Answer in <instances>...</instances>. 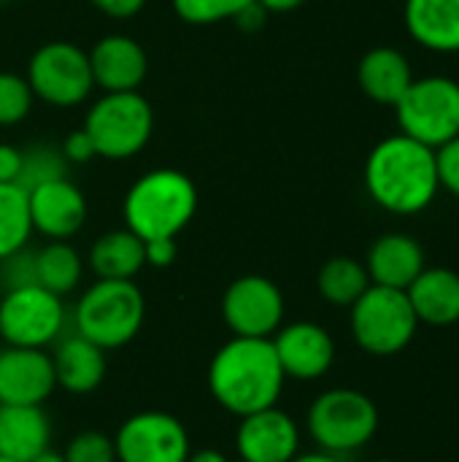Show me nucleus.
Here are the masks:
<instances>
[{
    "instance_id": "nucleus-1",
    "label": "nucleus",
    "mask_w": 459,
    "mask_h": 462,
    "mask_svg": "<svg viewBox=\"0 0 459 462\" xmlns=\"http://www.w3.org/2000/svg\"><path fill=\"white\" fill-rule=\"evenodd\" d=\"M365 189L390 214L414 217L427 211L441 189L436 149L403 133L379 141L365 160Z\"/></svg>"
},
{
    "instance_id": "nucleus-2",
    "label": "nucleus",
    "mask_w": 459,
    "mask_h": 462,
    "mask_svg": "<svg viewBox=\"0 0 459 462\" xmlns=\"http://www.w3.org/2000/svg\"><path fill=\"white\" fill-rule=\"evenodd\" d=\"M284 371L271 338H230L208 365V390L214 401L241 417L271 409L284 393Z\"/></svg>"
},
{
    "instance_id": "nucleus-3",
    "label": "nucleus",
    "mask_w": 459,
    "mask_h": 462,
    "mask_svg": "<svg viewBox=\"0 0 459 462\" xmlns=\"http://www.w3.org/2000/svg\"><path fill=\"white\" fill-rule=\"evenodd\" d=\"M197 211L195 181L176 168L143 173L124 195V227L138 238H176Z\"/></svg>"
},
{
    "instance_id": "nucleus-4",
    "label": "nucleus",
    "mask_w": 459,
    "mask_h": 462,
    "mask_svg": "<svg viewBox=\"0 0 459 462\" xmlns=\"http://www.w3.org/2000/svg\"><path fill=\"white\" fill-rule=\"evenodd\" d=\"M146 300L135 282L97 279L76 303V333L100 349H119L130 344L143 325Z\"/></svg>"
},
{
    "instance_id": "nucleus-5",
    "label": "nucleus",
    "mask_w": 459,
    "mask_h": 462,
    "mask_svg": "<svg viewBox=\"0 0 459 462\" xmlns=\"http://www.w3.org/2000/svg\"><path fill=\"white\" fill-rule=\"evenodd\" d=\"M306 428L322 452L341 457L371 444L379 430V409L365 393L335 387L311 403Z\"/></svg>"
},
{
    "instance_id": "nucleus-6",
    "label": "nucleus",
    "mask_w": 459,
    "mask_h": 462,
    "mask_svg": "<svg viewBox=\"0 0 459 462\" xmlns=\"http://www.w3.org/2000/svg\"><path fill=\"white\" fill-rule=\"evenodd\" d=\"M349 325L357 346L376 357H392L403 352L419 328L406 290H390L371 284L352 306Z\"/></svg>"
},
{
    "instance_id": "nucleus-7",
    "label": "nucleus",
    "mask_w": 459,
    "mask_h": 462,
    "mask_svg": "<svg viewBox=\"0 0 459 462\" xmlns=\"http://www.w3.org/2000/svg\"><path fill=\"white\" fill-rule=\"evenodd\" d=\"M84 130L89 133L97 157L130 160L151 141L154 111L138 89L103 92V97L87 111Z\"/></svg>"
},
{
    "instance_id": "nucleus-8",
    "label": "nucleus",
    "mask_w": 459,
    "mask_h": 462,
    "mask_svg": "<svg viewBox=\"0 0 459 462\" xmlns=\"http://www.w3.org/2000/svg\"><path fill=\"white\" fill-rule=\"evenodd\" d=\"M400 133L438 149L459 135V81L449 76L414 79L395 103Z\"/></svg>"
},
{
    "instance_id": "nucleus-9",
    "label": "nucleus",
    "mask_w": 459,
    "mask_h": 462,
    "mask_svg": "<svg viewBox=\"0 0 459 462\" xmlns=\"http://www.w3.org/2000/svg\"><path fill=\"white\" fill-rule=\"evenodd\" d=\"M65 303L41 284H22L5 290L0 298V338L5 346L43 349L62 336Z\"/></svg>"
},
{
    "instance_id": "nucleus-10",
    "label": "nucleus",
    "mask_w": 459,
    "mask_h": 462,
    "mask_svg": "<svg viewBox=\"0 0 459 462\" xmlns=\"http://www.w3.org/2000/svg\"><path fill=\"white\" fill-rule=\"evenodd\" d=\"M24 79L38 100L57 106V108L78 106L95 89L89 54L70 41L43 43L30 57Z\"/></svg>"
},
{
    "instance_id": "nucleus-11",
    "label": "nucleus",
    "mask_w": 459,
    "mask_h": 462,
    "mask_svg": "<svg viewBox=\"0 0 459 462\" xmlns=\"http://www.w3.org/2000/svg\"><path fill=\"white\" fill-rule=\"evenodd\" d=\"M116 462H187L189 433L168 411H141L127 417L114 436Z\"/></svg>"
},
{
    "instance_id": "nucleus-12",
    "label": "nucleus",
    "mask_w": 459,
    "mask_h": 462,
    "mask_svg": "<svg viewBox=\"0 0 459 462\" xmlns=\"http://www.w3.org/2000/svg\"><path fill=\"white\" fill-rule=\"evenodd\" d=\"M281 290L257 273L235 279L222 298V317L233 336L241 338H271L284 322Z\"/></svg>"
},
{
    "instance_id": "nucleus-13",
    "label": "nucleus",
    "mask_w": 459,
    "mask_h": 462,
    "mask_svg": "<svg viewBox=\"0 0 459 462\" xmlns=\"http://www.w3.org/2000/svg\"><path fill=\"white\" fill-rule=\"evenodd\" d=\"M271 344L284 376L295 382L322 379L335 363V341L317 322H292L279 328Z\"/></svg>"
},
{
    "instance_id": "nucleus-14",
    "label": "nucleus",
    "mask_w": 459,
    "mask_h": 462,
    "mask_svg": "<svg viewBox=\"0 0 459 462\" xmlns=\"http://www.w3.org/2000/svg\"><path fill=\"white\" fill-rule=\"evenodd\" d=\"M235 449L243 462H289L300 455V428L279 406L241 417Z\"/></svg>"
},
{
    "instance_id": "nucleus-15",
    "label": "nucleus",
    "mask_w": 459,
    "mask_h": 462,
    "mask_svg": "<svg viewBox=\"0 0 459 462\" xmlns=\"http://www.w3.org/2000/svg\"><path fill=\"white\" fill-rule=\"evenodd\" d=\"M27 206L32 233L49 241L73 238L87 222V198L68 176L27 189Z\"/></svg>"
},
{
    "instance_id": "nucleus-16",
    "label": "nucleus",
    "mask_w": 459,
    "mask_h": 462,
    "mask_svg": "<svg viewBox=\"0 0 459 462\" xmlns=\"http://www.w3.org/2000/svg\"><path fill=\"white\" fill-rule=\"evenodd\" d=\"M54 387L51 357L43 349H0V406H41Z\"/></svg>"
},
{
    "instance_id": "nucleus-17",
    "label": "nucleus",
    "mask_w": 459,
    "mask_h": 462,
    "mask_svg": "<svg viewBox=\"0 0 459 462\" xmlns=\"http://www.w3.org/2000/svg\"><path fill=\"white\" fill-rule=\"evenodd\" d=\"M89 54L95 87L103 92H133L143 84L149 60L143 46L122 32L103 35Z\"/></svg>"
},
{
    "instance_id": "nucleus-18",
    "label": "nucleus",
    "mask_w": 459,
    "mask_h": 462,
    "mask_svg": "<svg viewBox=\"0 0 459 462\" xmlns=\"http://www.w3.org/2000/svg\"><path fill=\"white\" fill-rule=\"evenodd\" d=\"M425 249L414 236L387 233L376 238L365 257L371 284L390 290H409L411 282L425 271Z\"/></svg>"
},
{
    "instance_id": "nucleus-19",
    "label": "nucleus",
    "mask_w": 459,
    "mask_h": 462,
    "mask_svg": "<svg viewBox=\"0 0 459 462\" xmlns=\"http://www.w3.org/2000/svg\"><path fill=\"white\" fill-rule=\"evenodd\" d=\"M403 22L422 49L459 54V0H406Z\"/></svg>"
},
{
    "instance_id": "nucleus-20",
    "label": "nucleus",
    "mask_w": 459,
    "mask_h": 462,
    "mask_svg": "<svg viewBox=\"0 0 459 462\" xmlns=\"http://www.w3.org/2000/svg\"><path fill=\"white\" fill-rule=\"evenodd\" d=\"M51 368H54L57 387H62L73 395L95 393L103 384L106 371H108L106 349H100L97 344L73 333L57 344V349L51 355Z\"/></svg>"
},
{
    "instance_id": "nucleus-21",
    "label": "nucleus",
    "mask_w": 459,
    "mask_h": 462,
    "mask_svg": "<svg viewBox=\"0 0 459 462\" xmlns=\"http://www.w3.org/2000/svg\"><path fill=\"white\" fill-rule=\"evenodd\" d=\"M360 89L379 106L395 108V103L403 97V92L411 87L414 73L409 57L395 46H376L371 49L357 68Z\"/></svg>"
},
{
    "instance_id": "nucleus-22",
    "label": "nucleus",
    "mask_w": 459,
    "mask_h": 462,
    "mask_svg": "<svg viewBox=\"0 0 459 462\" xmlns=\"http://www.w3.org/2000/svg\"><path fill=\"white\" fill-rule=\"evenodd\" d=\"M419 322L446 328L459 322V273L452 268H425L406 290Z\"/></svg>"
},
{
    "instance_id": "nucleus-23",
    "label": "nucleus",
    "mask_w": 459,
    "mask_h": 462,
    "mask_svg": "<svg viewBox=\"0 0 459 462\" xmlns=\"http://www.w3.org/2000/svg\"><path fill=\"white\" fill-rule=\"evenodd\" d=\"M51 422L41 406H0V455L30 462L49 449Z\"/></svg>"
},
{
    "instance_id": "nucleus-24",
    "label": "nucleus",
    "mask_w": 459,
    "mask_h": 462,
    "mask_svg": "<svg viewBox=\"0 0 459 462\" xmlns=\"http://www.w3.org/2000/svg\"><path fill=\"white\" fill-rule=\"evenodd\" d=\"M143 265H146L143 238H138L127 227L103 233L89 249V268L95 271L97 279L133 282Z\"/></svg>"
},
{
    "instance_id": "nucleus-25",
    "label": "nucleus",
    "mask_w": 459,
    "mask_h": 462,
    "mask_svg": "<svg viewBox=\"0 0 459 462\" xmlns=\"http://www.w3.org/2000/svg\"><path fill=\"white\" fill-rule=\"evenodd\" d=\"M32 271L35 284L65 298L81 284L84 263L81 254L68 241H49L43 249L32 252Z\"/></svg>"
},
{
    "instance_id": "nucleus-26",
    "label": "nucleus",
    "mask_w": 459,
    "mask_h": 462,
    "mask_svg": "<svg viewBox=\"0 0 459 462\" xmlns=\"http://www.w3.org/2000/svg\"><path fill=\"white\" fill-rule=\"evenodd\" d=\"M368 287H371V276L365 271V263L354 257H333L322 265L317 276L319 295L333 306L349 309Z\"/></svg>"
},
{
    "instance_id": "nucleus-27",
    "label": "nucleus",
    "mask_w": 459,
    "mask_h": 462,
    "mask_svg": "<svg viewBox=\"0 0 459 462\" xmlns=\"http://www.w3.org/2000/svg\"><path fill=\"white\" fill-rule=\"evenodd\" d=\"M32 236L27 189L19 184H0V263L27 246Z\"/></svg>"
},
{
    "instance_id": "nucleus-28",
    "label": "nucleus",
    "mask_w": 459,
    "mask_h": 462,
    "mask_svg": "<svg viewBox=\"0 0 459 462\" xmlns=\"http://www.w3.org/2000/svg\"><path fill=\"white\" fill-rule=\"evenodd\" d=\"M68 160L62 154L60 146L51 143H32L27 149H22V171H19V187L22 189H32L38 184L54 181V179H65L68 176Z\"/></svg>"
},
{
    "instance_id": "nucleus-29",
    "label": "nucleus",
    "mask_w": 459,
    "mask_h": 462,
    "mask_svg": "<svg viewBox=\"0 0 459 462\" xmlns=\"http://www.w3.org/2000/svg\"><path fill=\"white\" fill-rule=\"evenodd\" d=\"M32 100L35 95L24 76L0 70V125L3 127L19 125L22 119H27V114L32 111Z\"/></svg>"
},
{
    "instance_id": "nucleus-30",
    "label": "nucleus",
    "mask_w": 459,
    "mask_h": 462,
    "mask_svg": "<svg viewBox=\"0 0 459 462\" xmlns=\"http://www.w3.org/2000/svg\"><path fill=\"white\" fill-rule=\"evenodd\" d=\"M252 0H173V11L189 24H216L233 19Z\"/></svg>"
},
{
    "instance_id": "nucleus-31",
    "label": "nucleus",
    "mask_w": 459,
    "mask_h": 462,
    "mask_svg": "<svg viewBox=\"0 0 459 462\" xmlns=\"http://www.w3.org/2000/svg\"><path fill=\"white\" fill-rule=\"evenodd\" d=\"M65 462H116L114 439L100 430H84L68 444Z\"/></svg>"
},
{
    "instance_id": "nucleus-32",
    "label": "nucleus",
    "mask_w": 459,
    "mask_h": 462,
    "mask_svg": "<svg viewBox=\"0 0 459 462\" xmlns=\"http://www.w3.org/2000/svg\"><path fill=\"white\" fill-rule=\"evenodd\" d=\"M436 168L441 189H446L459 200V135L436 149Z\"/></svg>"
},
{
    "instance_id": "nucleus-33",
    "label": "nucleus",
    "mask_w": 459,
    "mask_h": 462,
    "mask_svg": "<svg viewBox=\"0 0 459 462\" xmlns=\"http://www.w3.org/2000/svg\"><path fill=\"white\" fill-rule=\"evenodd\" d=\"M60 149H62L65 160L73 162V165H81V162H89L92 157H97L95 143H92V138H89V133H87L84 127L73 130V133L62 141Z\"/></svg>"
},
{
    "instance_id": "nucleus-34",
    "label": "nucleus",
    "mask_w": 459,
    "mask_h": 462,
    "mask_svg": "<svg viewBox=\"0 0 459 462\" xmlns=\"http://www.w3.org/2000/svg\"><path fill=\"white\" fill-rule=\"evenodd\" d=\"M143 252H146V265L168 268L176 260L179 246H176V238H151V241H143Z\"/></svg>"
},
{
    "instance_id": "nucleus-35",
    "label": "nucleus",
    "mask_w": 459,
    "mask_h": 462,
    "mask_svg": "<svg viewBox=\"0 0 459 462\" xmlns=\"http://www.w3.org/2000/svg\"><path fill=\"white\" fill-rule=\"evenodd\" d=\"M22 171V149L14 143H0V184H16Z\"/></svg>"
},
{
    "instance_id": "nucleus-36",
    "label": "nucleus",
    "mask_w": 459,
    "mask_h": 462,
    "mask_svg": "<svg viewBox=\"0 0 459 462\" xmlns=\"http://www.w3.org/2000/svg\"><path fill=\"white\" fill-rule=\"evenodd\" d=\"M92 3L111 19H130L141 14V8L146 5V0H92Z\"/></svg>"
},
{
    "instance_id": "nucleus-37",
    "label": "nucleus",
    "mask_w": 459,
    "mask_h": 462,
    "mask_svg": "<svg viewBox=\"0 0 459 462\" xmlns=\"http://www.w3.org/2000/svg\"><path fill=\"white\" fill-rule=\"evenodd\" d=\"M265 16H268V11L257 3V0H252L246 8H241L235 16H233V22L241 27V30H249V32H254V30H260L262 24H265Z\"/></svg>"
},
{
    "instance_id": "nucleus-38",
    "label": "nucleus",
    "mask_w": 459,
    "mask_h": 462,
    "mask_svg": "<svg viewBox=\"0 0 459 462\" xmlns=\"http://www.w3.org/2000/svg\"><path fill=\"white\" fill-rule=\"evenodd\" d=\"M268 14H287V11H295L300 8L306 0H257Z\"/></svg>"
},
{
    "instance_id": "nucleus-39",
    "label": "nucleus",
    "mask_w": 459,
    "mask_h": 462,
    "mask_svg": "<svg viewBox=\"0 0 459 462\" xmlns=\"http://www.w3.org/2000/svg\"><path fill=\"white\" fill-rule=\"evenodd\" d=\"M187 462H230L222 452L216 449H200V452H189Z\"/></svg>"
},
{
    "instance_id": "nucleus-40",
    "label": "nucleus",
    "mask_w": 459,
    "mask_h": 462,
    "mask_svg": "<svg viewBox=\"0 0 459 462\" xmlns=\"http://www.w3.org/2000/svg\"><path fill=\"white\" fill-rule=\"evenodd\" d=\"M289 462H341V457H335V455H330V452H308V455H298L295 460Z\"/></svg>"
},
{
    "instance_id": "nucleus-41",
    "label": "nucleus",
    "mask_w": 459,
    "mask_h": 462,
    "mask_svg": "<svg viewBox=\"0 0 459 462\" xmlns=\"http://www.w3.org/2000/svg\"><path fill=\"white\" fill-rule=\"evenodd\" d=\"M30 462H65V455H60L54 449H46V452H41L38 457H32Z\"/></svg>"
},
{
    "instance_id": "nucleus-42",
    "label": "nucleus",
    "mask_w": 459,
    "mask_h": 462,
    "mask_svg": "<svg viewBox=\"0 0 459 462\" xmlns=\"http://www.w3.org/2000/svg\"><path fill=\"white\" fill-rule=\"evenodd\" d=\"M0 462H16V460H11V457H3V455H0Z\"/></svg>"
},
{
    "instance_id": "nucleus-43",
    "label": "nucleus",
    "mask_w": 459,
    "mask_h": 462,
    "mask_svg": "<svg viewBox=\"0 0 459 462\" xmlns=\"http://www.w3.org/2000/svg\"><path fill=\"white\" fill-rule=\"evenodd\" d=\"M376 462H395V460H376Z\"/></svg>"
},
{
    "instance_id": "nucleus-44",
    "label": "nucleus",
    "mask_w": 459,
    "mask_h": 462,
    "mask_svg": "<svg viewBox=\"0 0 459 462\" xmlns=\"http://www.w3.org/2000/svg\"><path fill=\"white\" fill-rule=\"evenodd\" d=\"M0 3H3V0H0Z\"/></svg>"
},
{
    "instance_id": "nucleus-45",
    "label": "nucleus",
    "mask_w": 459,
    "mask_h": 462,
    "mask_svg": "<svg viewBox=\"0 0 459 462\" xmlns=\"http://www.w3.org/2000/svg\"><path fill=\"white\" fill-rule=\"evenodd\" d=\"M241 462H243V460H241Z\"/></svg>"
}]
</instances>
